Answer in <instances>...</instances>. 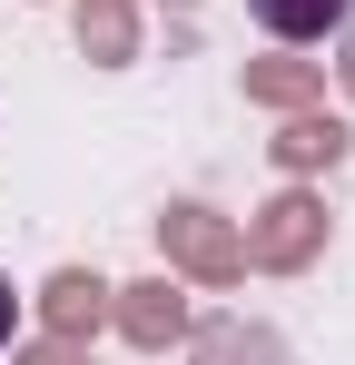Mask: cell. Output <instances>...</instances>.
<instances>
[{
	"instance_id": "obj_5",
	"label": "cell",
	"mask_w": 355,
	"mask_h": 365,
	"mask_svg": "<svg viewBox=\"0 0 355 365\" xmlns=\"http://www.w3.org/2000/svg\"><path fill=\"white\" fill-rule=\"evenodd\" d=\"M267 148H277V168H287V178H316V168H336V158H346V128L326 119V109H287V128H277Z\"/></svg>"
},
{
	"instance_id": "obj_12",
	"label": "cell",
	"mask_w": 355,
	"mask_h": 365,
	"mask_svg": "<svg viewBox=\"0 0 355 365\" xmlns=\"http://www.w3.org/2000/svg\"><path fill=\"white\" fill-rule=\"evenodd\" d=\"M336 69H346V99H355V20H346V60H336Z\"/></svg>"
},
{
	"instance_id": "obj_10",
	"label": "cell",
	"mask_w": 355,
	"mask_h": 365,
	"mask_svg": "<svg viewBox=\"0 0 355 365\" xmlns=\"http://www.w3.org/2000/svg\"><path fill=\"white\" fill-rule=\"evenodd\" d=\"M10 365H89V346H69V336H40V346H20Z\"/></svg>"
},
{
	"instance_id": "obj_1",
	"label": "cell",
	"mask_w": 355,
	"mask_h": 365,
	"mask_svg": "<svg viewBox=\"0 0 355 365\" xmlns=\"http://www.w3.org/2000/svg\"><path fill=\"white\" fill-rule=\"evenodd\" d=\"M316 257H326V197H316V187H277V197L257 207V227H247V267L296 277V267H316Z\"/></svg>"
},
{
	"instance_id": "obj_7",
	"label": "cell",
	"mask_w": 355,
	"mask_h": 365,
	"mask_svg": "<svg viewBox=\"0 0 355 365\" xmlns=\"http://www.w3.org/2000/svg\"><path fill=\"white\" fill-rule=\"evenodd\" d=\"M187 365H296V356H287V336H267V326L227 316V326H207V336L187 346Z\"/></svg>"
},
{
	"instance_id": "obj_6",
	"label": "cell",
	"mask_w": 355,
	"mask_h": 365,
	"mask_svg": "<svg viewBox=\"0 0 355 365\" xmlns=\"http://www.w3.org/2000/svg\"><path fill=\"white\" fill-rule=\"evenodd\" d=\"M69 30H79V50H89L99 69H128V60H138V10H128V0H79Z\"/></svg>"
},
{
	"instance_id": "obj_11",
	"label": "cell",
	"mask_w": 355,
	"mask_h": 365,
	"mask_svg": "<svg viewBox=\"0 0 355 365\" xmlns=\"http://www.w3.org/2000/svg\"><path fill=\"white\" fill-rule=\"evenodd\" d=\"M10 316H20V297H10V277H0V346H10Z\"/></svg>"
},
{
	"instance_id": "obj_4",
	"label": "cell",
	"mask_w": 355,
	"mask_h": 365,
	"mask_svg": "<svg viewBox=\"0 0 355 365\" xmlns=\"http://www.w3.org/2000/svg\"><path fill=\"white\" fill-rule=\"evenodd\" d=\"M40 316H50V336L89 346V336L109 326V277H89V267H59L50 287H40Z\"/></svg>"
},
{
	"instance_id": "obj_8",
	"label": "cell",
	"mask_w": 355,
	"mask_h": 365,
	"mask_svg": "<svg viewBox=\"0 0 355 365\" xmlns=\"http://www.w3.org/2000/svg\"><path fill=\"white\" fill-rule=\"evenodd\" d=\"M247 10H257L267 40H326V30L355 20V0H247Z\"/></svg>"
},
{
	"instance_id": "obj_2",
	"label": "cell",
	"mask_w": 355,
	"mask_h": 365,
	"mask_svg": "<svg viewBox=\"0 0 355 365\" xmlns=\"http://www.w3.org/2000/svg\"><path fill=\"white\" fill-rule=\"evenodd\" d=\"M158 247H168L178 277H197V287H237L247 277V237H237L217 207H197V197H178L168 217H158Z\"/></svg>"
},
{
	"instance_id": "obj_3",
	"label": "cell",
	"mask_w": 355,
	"mask_h": 365,
	"mask_svg": "<svg viewBox=\"0 0 355 365\" xmlns=\"http://www.w3.org/2000/svg\"><path fill=\"white\" fill-rule=\"evenodd\" d=\"M109 316L128 346H178L187 336V297H178L168 277H138V287H109Z\"/></svg>"
},
{
	"instance_id": "obj_13",
	"label": "cell",
	"mask_w": 355,
	"mask_h": 365,
	"mask_svg": "<svg viewBox=\"0 0 355 365\" xmlns=\"http://www.w3.org/2000/svg\"><path fill=\"white\" fill-rule=\"evenodd\" d=\"M178 10H187V0H178Z\"/></svg>"
},
{
	"instance_id": "obj_9",
	"label": "cell",
	"mask_w": 355,
	"mask_h": 365,
	"mask_svg": "<svg viewBox=\"0 0 355 365\" xmlns=\"http://www.w3.org/2000/svg\"><path fill=\"white\" fill-rule=\"evenodd\" d=\"M316 89H326L316 60H247V99L257 109H316Z\"/></svg>"
}]
</instances>
